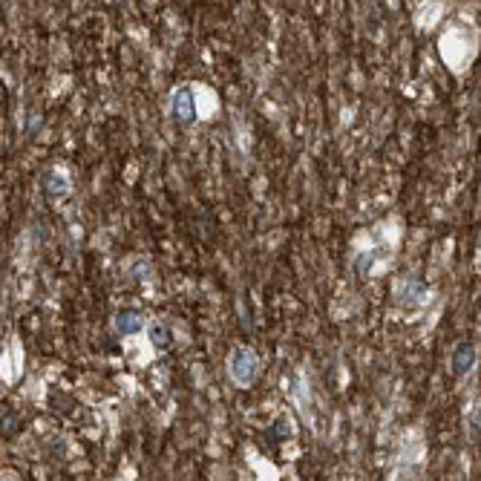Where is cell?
I'll return each instance as SVG.
<instances>
[{
	"mask_svg": "<svg viewBox=\"0 0 481 481\" xmlns=\"http://www.w3.org/2000/svg\"><path fill=\"white\" fill-rule=\"evenodd\" d=\"M228 372H230V380H234L237 387H251L257 380V372H260V360L251 349H237V352H230Z\"/></svg>",
	"mask_w": 481,
	"mask_h": 481,
	"instance_id": "obj_1",
	"label": "cell"
},
{
	"mask_svg": "<svg viewBox=\"0 0 481 481\" xmlns=\"http://www.w3.org/2000/svg\"><path fill=\"white\" fill-rule=\"evenodd\" d=\"M170 115L176 119L179 124H194L196 121V99H194V90L190 87H179L170 99Z\"/></svg>",
	"mask_w": 481,
	"mask_h": 481,
	"instance_id": "obj_2",
	"label": "cell"
},
{
	"mask_svg": "<svg viewBox=\"0 0 481 481\" xmlns=\"http://www.w3.org/2000/svg\"><path fill=\"white\" fill-rule=\"evenodd\" d=\"M41 190L49 196V199H61V196H67L69 194V182H67V176H61V173H44L41 176Z\"/></svg>",
	"mask_w": 481,
	"mask_h": 481,
	"instance_id": "obj_3",
	"label": "cell"
},
{
	"mask_svg": "<svg viewBox=\"0 0 481 481\" xmlns=\"http://www.w3.org/2000/svg\"><path fill=\"white\" fill-rule=\"evenodd\" d=\"M475 360V346L473 343H458L455 346V355H453V372L455 375H464Z\"/></svg>",
	"mask_w": 481,
	"mask_h": 481,
	"instance_id": "obj_4",
	"label": "cell"
},
{
	"mask_svg": "<svg viewBox=\"0 0 481 481\" xmlns=\"http://www.w3.org/2000/svg\"><path fill=\"white\" fill-rule=\"evenodd\" d=\"M115 329H119L121 335H139V332H144V320L136 312H121L119 317H115Z\"/></svg>",
	"mask_w": 481,
	"mask_h": 481,
	"instance_id": "obj_5",
	"label": "cell"
},
{
	"mask_svg": "<svg viewBox=\"0 0 481 481\" xmlns=\"http://www.w3.org/2000/svg\"><path fill=\"white\" fill-rule=\"evenodd\" d=\"M150 340H153V346H159V349L170 343V332L164 329V323H153L150 326Z\"/></svg>",
	"mask_w": 481,
	"mask_h": 481,
	"instance_id": "obj_6",
	"label": "cell"
}]
</instances>
